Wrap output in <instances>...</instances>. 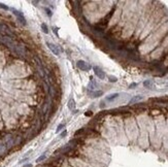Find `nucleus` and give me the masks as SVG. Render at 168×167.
I'll return each instance as SVG.
<instances>
[{
	"label": "nucleus",
	"mask_w": 168,
	"mask_h": 167,
	"mask_svg": "<svg viewBox=\"0 0 168 167\" xmlns=\"http://www.w3.org/2000/svg\"><path fill=\"white\" fill-rule=\"evenodd\" d=\"M41 29L44 33H47V34L49 33V28H48V26H47V24H44V23L41 24Z\"/></svg>",
	"instance_id": "11"
},
{
	"label": "nucleus",
	"mask_w": 168,
	"mask_h": 167,
	"mask_svg": "<svg viewBox=\"0 0 168 167\" xmlns=\"http://www.w3.org/2000/svg\"><path fill=\"white\" fill-rule=\"evenodd\" d=\"M7 147H6L5 144H4L3 140H0V156H3L7 153Z\"/></svg>",
	"instance_id": "6"
},
{
	"label": "nucleus",
	"mask_w": 168,
	"mask_h": 167,
	"mask_svg": "<svg viewBox=\"0 0 168 167\" xmlns=\"http://www.w3.org/2000/svg\"><path fill=\"white\" fill-rule=\"evenodd\" d=\"M46 159H47V155H46V154H44V155H41L39 158H37V159H36V162H37V163H40V162H42L44 160H46Z\"/></svg>",
	"instance_id": "10"
},
{
	"label": "nucleus",
	"mask_w": 168,
	"mask_h": 167,
	"mask_svg": "<svg viewBox=\"0 0 168 167\" xmlns=\"http://www.w3.org/2000/svg\"><path fill=\"white\" fill-rule=\"evenodd\" d=\"M143 97L141 96V95H137V96H134L130 101H129V104H134L135 102H138V101L143 100Z\"/></svg>",
	"instance_id": "7"
},
{
	"label": "nucleus",
	"mask_w": 168,
	"mask_h": 167,
	"mask_svg": "<svg viewBox=\"0 0 168 167\" xmlns=\"http://www.w3.org/2000/svg\"><path fill=\"white\" fill-rule=\"evenodd\" d=\"M2 140L4 141V144H5L7 149H10L12 147H15V137H12V134H6Z\"/></svg>",
	"instance_id": "2"
},
{
	"label": "nucleus",
	"mask_w": 168,
	"mask_h": 167,
	"mask_svg": "<svg viewBox=\"0 0 168 167\" xmlns=\"http://www.w3.org/2000/svg\"><path fill=\"white\" fill-rule=\"evenodd\" d=\"M44 9H46V12H47V14H48V16H49V17H52V15H53L52 10L49 9V8H48V7H46V8H44Z\"/></svg>",
	"instance_id": "17"
},
{
	"label": "nucleus",
	"mask_w": 168,
	"mask_h": 167,
	"mask_svg": "<svg viewBox=\"0 0 168 167\" xmlns=\"http://www.w3.org/2000/svg\"><path fill=\"white\" fill-rule=\"evenodd\" d=\"M94 72H95V74H96L97 77H98L100 79H104L105 73H104V71H103L101 68H99V67H94Z\"/></svg>",
	"instance_id": "5"
},
{
	"label": "nucleus",
	"mask_w": 168,
	"mask_h": 167,
	"mask_svg": "<svg viewBox=\"0 0 168 167\" xmlns=\"http://www.w3.org/2000/svg\"><path fill=\"white\" fill-rule=\"evenodd\" d=\"M60 167H72V166H71V165H69V163H68L67 160H66V161L62 162L61 165H60Z\"/></svg>",
	"instance_id": "14"
},
{
	"label": "nucleus",
	"mask_w": 168,
	"mask_h": 167,
	"mask_svg": "<svg viewBox=\"0 0 168 167\" xmlns=\"http://www.w3.org/2000/svg\"><path fill=\"white\" fill-rule=\"evenodd\" d=\"M119 93H113V94H111L109 96L106 97V101H113L115 100V99H117L118 97H119Z\"/></svg>",
	"instance_id": "8"
},
{
	"label": "nucleus",
	"mask_w": 168,
	"mask_h": 167,
	"mask_svg": "<svg viewBox=\"0 0 168 167\" xmlns=\"http://www.w3.org/2000/svg\"><path fill=\"white\" fill-rule=\"evenodd\" d=\"M76 65H77V67L81 69V70H84V71L89 70V68H90V66L88 65V63H86L85 61H83V60H79V61H77Z\"/></svg>",
	"instance_id": "4"
},
{
	"label": "nucleus",
	"mask_w": 168,
	"mask_h": 167,
	"mask_svg": "<svg viewBox=\"0 0 168 167\" xmlns=\"http://www.w3.org/2000/svg\"><path fill=\"white\" fill-rule=\"evenodd\" d=\"M85 114H86V116H87V117H88V116L90 117V116H92V112H86Z\"/></svg>",
	"instance_id": "20"
},
{
	"label": "nucleus",
	"mask_w": 168,
	"mask_h": 167,
	"mask_svg": "<svg viewBox=\"0 0 168 167\" xmlns=\"http://www.w3.org/2000/svg\"><path fill=\"white\" fill-rule=\"evenodd\" d=\"M108 81L111 82V83H116V82L118 81V79L116 77H111V75H109V77H108Z\"/></svg>",
	"instance_id": "13"
},
{
	"label": "nucleus",
	"mask_w": 168,
	"mask_h": 167,
	"mask_svg": "<svg viewBox=\"0 0 168 167\" xmlns=\"http://www.w3.org/2000/svg\"><path fill=\"white\" fill-rule=\"evenodd\" d=\"M152 85H153V82L150 81V79H148V81H145L143 83V86L145 87V88H151V87H152Z\"/></svg>",
	"instance_id": "12"
},
{
	"label": "nucleus",
	"mask_w": 168,
	"mask_h": 167,
	"mask_svg": "<svg viewBox=\"0 0 168 167\" xmlns=\"http://www.w3.org/2000/svg\"><path fill=\"white\" fill-rule=\"evenodd\" d=\"M0 8H2V9H4V10L9 9V7H8L7 5H5V4H3V3H0Z\"/></svg>",
	"instance_id": "15"
},
{
	"label": "nucleus",
	"mask_w": 168,
	"mask_h": 167,
	"mask_svg": "<svg viewBox=\"0 0 168 167\" xmlns=\"http://www.w3.org/2000/svg\"><path fill=\"white\" fill-rule=\"evenodd\" d=\"M23 167H32V164H25Z\"/></svg>",
	"instance_id": "22"
},
{
	"label": "nucleus",
	"mask_w": 168,
	"mask_h": 167,
	"mask_svg": "<svg viewBox=\"0 0 168 167\" xmlns=\"http://www.w3.org/2000/svg\"><path fill=\"white\" fill-rule=\"evenodd\" d=\"M93 95H94V97H99V96L102 95V92H101V91H97V92L93 93Z\"/></svg>",
	"instance_id": "16"
},
{
	"label": "nucleus",
	"mask_w": 168,
	"mask_h": 167,
	"mask_svg": "<svg viewBox=\"0 0 168 167\" xmlns=\"http://www.w3.org/2000/svg\"><path fill=\"white\" fill-rule=\"evenodd\" d=\"M62 128H64V125H63V124H60V125L57 127V130H56V132H57V133H58V132H60V131L62 130Z\"/></svg>",
	"instance_id": "18"
},
{
	"label": "nucleus",
	"mask_w": 168,
	"mask_h": 167,
	"mask_svg": "<svg viewBox=\"0 0 168 167\" xmlns=\"http://www.w3.org/2000/svg\"><path fill=\"white\" fill-rule=\"evenodd\" d=\"M137 86V84H135V83H133V84H131L130 86H129V88H131V89H133L134 87H136Z\"/></svg>",
	"instance_id": "19"
},
{
	"label": "nucleus",
	"mask_w": 168,
	"mask_h": 167,
	"mask_svg": "<svg viewBox=\"0 0 168 167\" xmlns=\"http://www.w3.org/2000/svg\"><path fill=\"white\" fill-rule=\"evenodd\" d=\"M68 107H69V109L74 110V108H75V102H74V100H73L72 98L69 99V101H68Z\"/></svg>",
	"instance_id": "9"
},
{
	"label": "nucleus",
	"mask_w": 168,
	"mask_h": 167,
	"mask_svg": "<svg viewBox=\"0 0 168 167\" xmlns=\"http://www.w3.org/2000/svg\"><path fill=\"white\" fill-rule=\"evenodd\" d=\"M67 162L69 163V165H71L72 167H93V166L90 165L89 163L85 162L84 160H81V158H79V157L68 158Z\"/></svg>",
	"instance_id": "1"
},
{
	"label": "nucleus",
	"mask_w": 168,
	"mask_h": 167,
	"mask_svg": "<svg viewBox=\"0 0 168 167\" xmlns=\"http://www.w3.org/2000/svg\"><path fill=\"white\" fill-rule=\"evenodd\" d=\"M47 45H48V47L52 51V53L54 54V55L56 56H59L60 55V51H59V47H57V45H55L54 43H51V42H47Z\"/></svg>",
	"instance_id": "3"
},
{
	"label": "nucleus",
	"mask_w": 168,
	"mask_h": 167,
	"mask_svg": "<svg viewBox=\"0 0 168 167\" xmlns=\"http://www.w3.org/2000/svg\"><path fill=\"white\" fill-rule=\"evenodd\" d=\"M28 160V158H25V159H23V160H21L20 161V163H23V162H26Z\"/></svg>",
	"instance_id": "21"
}]
</instances>
